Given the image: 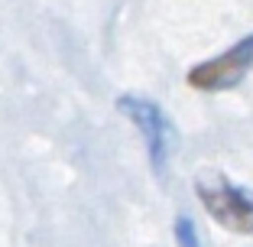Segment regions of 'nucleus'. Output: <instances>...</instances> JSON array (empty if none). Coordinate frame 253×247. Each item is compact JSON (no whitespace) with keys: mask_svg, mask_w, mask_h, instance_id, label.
I'll use <instances>...</instances> for the list:
<instances>
[{"mask_svg":"<svg viewBox=\"0 0 253 247\" xmlns=\"http://www.w3.org/2000/svg\"><path fill=\"white\" fill-rule=\"evenodd\" d=\"M195 192H198V202L208 211V218H214L224 231L253 234V195L247 189L234 186L217 169H205L195 179Z\"/></svg>","mask_w":253,"mask_h":247,"instance_id":"f257e3e1","label":"nucleus"},{"mask_svg":"<svg viewBox=\"0 0 253 247\" xmlns=\"http://www.w3.org/2000/svg\"><path fill=\"white\" fill-rule=\"evenodd\" d=\"M117 111L140 130L146 153H149V166H153L156 176H163L166 166H169V153H172V124L166 117V111L143 95H120Z\"/></svg>","mask_w":253,"mask_h":247,"instance_id":"f03ea898","label":"nucleus"},{"mask_svg":"<svg viewBox=\"0 0 253 247\" xmlns=\"http://www.w3.org/2000/svg\"><path fill=\"white\" fill-rule=\"evenodd\" d=\"M250 65H253V36H247L237 46H231L227 52H221L217 59L195 65L188 72V85L198 91H227L244 82Z\"/></svg>","mask_w":253,"mask_h":247,"instance_id":"7ed1b4c3","label":"nucleus"},{"mask_svg":"<svg viewBox=\"0 0 253 247\" xmlns=\"http://www.w3.org/2000/svg\"><path fill=\"white\" fill-rule=\"evenodd\" d=\"M175 244H179V247H201L198 231H195V221H192V218H185V215L175 218Z\"/></svg>","mask_w":253,"mask_h":247,"instance_id":"20e7f679","label":"nucleus"}]
</instances>
